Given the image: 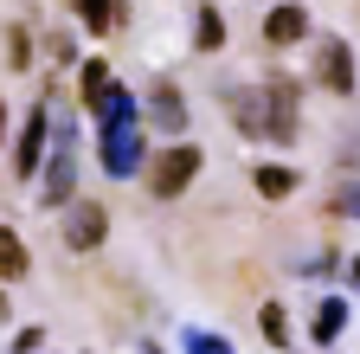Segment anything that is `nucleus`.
Here are the masks:
<instances>
[{
    "instance_id": "obj_1",
    "label": "nucleus",
    "mask_w": 360,
    "mask_h": 354,
    "mask_svg": "<svg viewBox=\"0 0 360 354\" xmlns=\"http://www.w3.org/2000/svg\"><path fill=\"white\" fill-rule=\"evenodd\" d=\"M257 136L277 142V148H290L302 136V84L290 71H270L257 84Z\"/></svg>"
},
{
    "instance_id": "obj_2",
    "label": "nucleus",
    "mask_w": 360,
    "mask_h": 354,
    "mask_svg": "<svg viewBox=\"0 0 360 354\" xmlns=\"http://www.w3.org/2000/svg\"><path fill=\"white\" fill-rule=\"evenodd\" d=\"M97 148H103V174H116V181H129V174L142 167V116H135V97L129 91H116V103L103 110Z\"/></svg>"
},
{
    "instance_id": "obj_3",
    "label": "nucleus",
    "mask_w": 360,
    "mask_h": 354,
    "mask_svg": "<svg viewBox=\"0 0 360 354\" xmlns=\"http://www.w3.org/2000/svg\"><path fill=\"white\" fill-rule=\"evenodd\" d=\"M200 167H206V155H200L193 142H167V148H161V155L142 167V174H148L142 187H148L155 200H180V194L193 187V174H200Z\"/></svg>"
},
{
    "instance_id": "obj_4",
    "label": "nucleus",
    "mask_w": 360,
    "mask_h": 354,
    "mask_svg": "<svg viewBox=\"0 0 360 354\" xmlns=\"http://www.w3.org/2000/svg\"><path fill=\"white\" fill-rule=\"evenodd\" d=\"M103 232H110L103 200H71V206H65V245H71V251H97Z\"/></svg>"
},
{
    "instance_id": "obj_5",
    "label": "nucleus",
    "mask_w": 360,
    "mask_h": 354,
    "mask_svg": "<svg viewBox=\"0 0 360 354\" xmlns=\"http://www.w3.org/2000/svg\"><path fill=\"white\" fill-rule=\"evenodd\" d=\"M45 136H52V103H39L20 129V148H13V174L20 181H39V155H45Z\"/></svg>"
},
{
    "instance_id": "obj_6",
    "label": "nucleus",
    "mask_w": 360,
    "mask_h": 354,
    "mask_svg": "<svg viewBox=\"0 0 360 354\" xmlns=\"http://www.w3.org/2000/svg\"><path fill=\"white\" fill-rule=\"evenodd\" d=\"M315 77H322L335 97H354V52H347V39H322V46H315Z\"/></svg>"
},
{
    "instance_id": "obj_7",
    "label": "nucleus",
    "mask_w": 360,
    "mask_h": 354,
    "mask_svg": "<svg viewBox=\"0 0 360 354\" xmlns=\"http://www.w3.org/2000/svg\"><path fill=\"white\" fill-rule=\"evenodd\" d=\"M302 39H309V13L296 7V0H283V7H270L264 13V46H302Z\"/></svg>"
},
{
    "instance_id": "obj_8",
    "label": "nucleus",
    "mask_w": 360,
    "mask_h": 354,
    "mask_svg": "<svg viewBox=\"0 0 360 354\" xmlns=\"http://www.w3.org/2000/svg\"><path fill=\"white\" fill-rule=\"evenodd\" d=\"M77 77H84L77 91H84V110H90V116H103V110L116 103V91H122V84H116V71H110L103 58H90V65H84Z\"/></svg>"
},
{
    "instance_id": "obj_9",
    "label": "nucleus",
    "mask_w": 360,
    "mask_h": 354,
    "mask_svg": "<svg viewBox=\"0 0 360 354\" xmlns=\"http://www.w3.org/2000/svg\"><path fill=\"white\" fill-rule=\"evenodd\" d=\"M148 122L161 129V136H180V129H187V103H180V91H174L167 77L148 91Z\"/></svg>"
},
{
    "instance_id": "obj_10",
    "label": "nucleus",
    "mask_w": 360,
    "mask_h": 354,
    "mask_svg": "<svg viewBox=\"0 0 360 354\" xmlns=\"http://www.w3.org/2000/svg\"><path fill=\"white\" fill-rule=\"evenodd\" d=\"M39 181H45V206H71V181H77V167H71V136H58V155H52V167H45Z\"/></svg>"
},
{
    "instance_id": "obj_11",
    "label": "nucleus",
    "mask_w": 360,
    "mask_h": 354,
    "mask_svg": "<svg viewBox=\"0 0 360 354\" xmlns=\"http://www.w3.org/2000/svg\"><path fill=\"white\" fill-rule=\"evenodd\" d=\"M341 329H347V303H341V296H328L322 309H315V322H309V341H315V348H328Z\"/></svg>"
},
{
    "instance_id": "obj_12",
    "label": "nucleus",
    "mask_w": 360,
    "mask_h": 354,
    "mask_svg": "<svg viewBox=\"0 0 360 354\" xmlns=\"http://www.w3.org/2000/svg\"><path fill=\"white\" fill-rule=\"evenodd\" d=\"M251 181H257V194H264V200H290V194H296V174H290L283 161H270V167H257Z\"/></svg>"
},
{
    "instance_id": "obj_13",
    "label": "nucleus",
    "mask_w": 360,
    "mask_h": 354,
    "mask_svg": "<svg viewBox=\"0 0 360 354\" xmlns=\"http://www.w3.org/2000/svg\"><path fill=\"white\" fill-rule=\"evenodd\" d=\"M257 329H264V341H270V348H296V335H290V316H283V303H264V309H257Z\"/></svg>"
},
{
    "instance_id": "obj_14",
    "label": "nucleus",
    "mask_w": 360,
    "mask_h": 354,
    "mask_svg": "<svg viewBox=\"0 0 360 354\" xmlns=\"http://www.w3.org/2000/svg\"><path fill=\"white\" fill-rule=\"evenodd\" d=\"M193 46H200V52H219V46H225V20H219L212 7H200V20H193Z\"/></svg>"
},
{
    "instance_id": "obj_15",
    "label": "nucleus",
    "mask_w": 360,
    "mask_h": 354,
    "mask_svg": "<svg viewBox=\"0 0 360 354\" xmlns=\"http://www.w3.org/2000/svg\"><path fill=\"white\" fill-rule=\"evenodd\" d=\"M225 103H232V122H238V136H257V91H232Z\"/></svg>"
},
{
    "instance_id": "obj_16",
    "label": "nucleus",
    "mask_w": 360,
    "mask_h": 354,
    "mask_svg": "<svg viewBox=\"0 0 360 354\" xmlns=\"http://www.w3.org/2000/svg\"><path fill=\"white\" fill-rule=\"evenodd\" d=\"M0 277H26V245L0 226Z\"/></svg>"
},
{
    "instance_id": "obj_17",
    "label": "nucleus",
    "mask_w": 360,
    "mask_h": 354,
    "mask_svg": "<svg viewBox=\"0 0 360 354\" xmlns=\"http://www.w3.org/2000/svg\"><path fill=\"white\" fill-rule=\"evenodd\" d=\"M71 7L90 32H110V20H116V0H71Z\"/></svg>"
},
{
    "instance_id": "obj_18",
    "label": "nucleus",
    "mask_w": 360,
    "mask_h": 354,
    "mask_svg": "<svg viewBox=\"0 0 360 354\" xmlns=\"http://www.w3.org/2000/svg\"><path fill=\"white\" fill-rule=\"evenodd\" d=\"M335 206H341V213H360V187H341V194H335Z\"/></svg>"
},
{
    "instance_id": "obj_19",
    "label": "nucleus",
    "mask_w": 360,
    "mask_h": 354,
    "mask_svg": "<svg viewBox=\"0 0 360 354\" xmlns=\"http://www.w3.org/2000/svg\"><path fill=\"white\" fill-rule=\"evenodd\" d=\"M347 277H354V290H360V258H354V264H347Z\"/></svg>"
},
{
    "instance_id": "obj_20",
    "label": "nucleus",
    "mask_w": 360,
    "mask_h": 354,
    "mask_svg": "<svg viewBox=\"0 0 360 354\" xmlns=\"http://www.w3.org/2000/svg\"><path fill=\"white\" fill-rule=\"evenodd\" d=\"M0 136H7V103H0Z\"/></svg>"
},
{
    "instance_id": "obj_21",
    "label": "nucleus",
    "mask_w": 360,
    "mask_h": 354,
    "mask_svg": "<svg viewBox=\"0 0 360 354\" xmlns=\"http://www.w3.org/2000/svg\"><path fill=\"white\" fill-rule=\"evenodd\" d=\"M0 316H7V290H0Z\"/></svg>"
},
{
    "instance_id": "obj_22",
    "label": "nucleus",
    "mask_w": 360,
    "mask_h": 354,
    "mask_svg": "<svg viewBox=\"0 0 360 354\" xmlns=\"http://www.w3.org/2000/svg\"><path fill=\"white\" fill-rule=\"evenodd\" d=\"M142 354H161V348H142Z\"/></svg>"
}]
</instances>
